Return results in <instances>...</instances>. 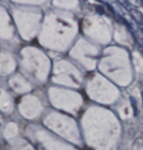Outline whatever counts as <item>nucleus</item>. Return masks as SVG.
Wrapping results in <instances>:
<instances>
[{
    "label": "nucleus",
    "instance_id": "f257e3e1",
    "mask_svg": "<svg viewBox=\"0 0 143 150\" xmlns=\"http://www.w3.org/2000/svg\"><path fill=\"white\" fill-rule=\"evenodd\" d=\"M8 57L5 55H0V74L8 73Z\"/></svg>",
    "mask_w": 143,
    "mask_h": 150
},
{
    "label": "nucleus",
    "instance_id": "f03ea898",
    "mask_svg": "<svg viewBox=\"0 0 143 150\" xmlns=\"http://www.w3.org/2000/svg\"><path fill=\"white\" fill-rule=\"evenodd\" d=\"M130 15L134 19V21H136L137 23H142L143 22V15L136 9H130Z\"/></svg>",
    "mask_w": 143,
    "mask_h": 150
},
{
    "label": "nucleus",
    "instance_id": "7ed1b4c3",
    "mask_svg": "<svg viewBox=\"0 0 143 150\" xmlns=\"http://www.w3.org/2000/svg\"><path fill=\"white\" fill-rule=\"evenodd\" d=\"M130 100H131V104H132V106H133V111H134V115L137 116V104H135V101H134V99L131 97L130 98Z\"/></svg>",
    "mask_w": 143,
    "mask_h": 150
},
{
    "label": "nucleus",
    "instance_id": "20e7f679",
    "mask_svg": "<svg viewBox=\"0 0 143 150\" xmlns=\"http://www.w3.org/2000/svg\"><path fill=\"white\" fill-rule=\"evenodd\" d=\"M96 10L98 11V12H100V14H103V13H104V11H103V9L101 8V6H97Z\"/></svg>",
    "mask_w": 143,
    "mask_h": 150
}]
</instances>
